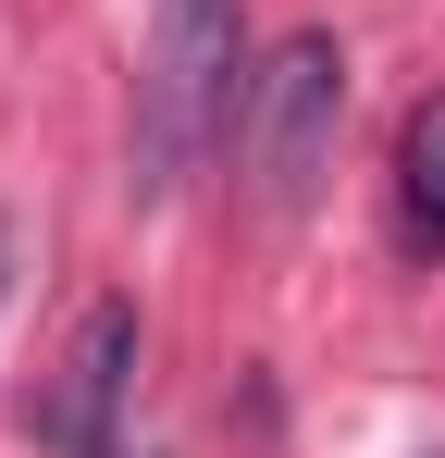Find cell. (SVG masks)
I'll list each match as a JSON object with an SVG mask.
<instances>
[{
    "instance_id": "3957f363",
    "label": "cell",
    "mask_w": 445,
    "mask_h": 458,
    "mask_svg": "<svg viewBox=\"0 0 445 458\" xmlns=\"http://www.w3.org/2000/svg\"><path fill=\"white\" fill-rule=\"evenodd\" d=\"M137 347H148L137 298H87L74 310L63 360H50V384H38V409H25L50 458H112V421H124V396H137Z\"/></svg>"
},
{
    "instance_id": "6da1fadb",
    "label": "cell",
    "mask_w": 445,
    "mask_h": 458,
    "mask_svg": "<svg viewBox=\"0 0 445 458\" xmlns=\"http://www.w3.org/2000/svg\"><path fill=\"white\" fill-rule=\"evenodd\" d=\"M235 99H248V0H161L124 112V186L173 199L211 161V137H235Z\"/></svg>"
},
{
    "instance_id": "5b68a950",
    "label": "cell",
    "mask_w": 445,
    "mask_h": 458,
    "mask_svg": "<svg viewBox=\"0 0 445 458\" xmlns=\"http://www.w3.org/2000/svg\"><path fill=\"white\" fill-rule=\"evenodd\" d=\"M0 285H13V224H0Z\"/></svg>"
},
{
    "instance_id": "277c9868",
    "label": "cell",
    "mask_w": 445,
    "mask_h": 458,
    "mask_svg": "<svg viewBox=\"0 0 445 458\" xmlns=\"http://www.w3.org/2000/svg\"><path fill=\"white\" fill-rule=\"evenodd\" d=\"M396 235L445 260V87L408 99V124H396Z\"/></svg>"
},
{
    "instance_id": "7a4b0ae2",
    "label": "cell",
    "mask_w": 445,
    "mask_h": 458,
    "mask_svg": "<svg viewBox=\"0 0 445 458\" xmlns=\"http://www.w3.org/2000/svg\"><path fill=\"white\" fill-rule=\"evenodd\" d=\"M334 124H347V50H334L322 25H297L285 50L248 75V99H235V161H248V199H260L273 224H297V211L322 199Z\"/></svg>"
}]
</instances>
